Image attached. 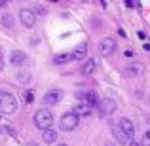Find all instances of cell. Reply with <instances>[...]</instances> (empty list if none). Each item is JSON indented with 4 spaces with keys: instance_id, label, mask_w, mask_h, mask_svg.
Instances as JSON below:
<instances>
[{
    "instance_id": "cb8c5ba5",
    "label": "cell",
    "mask_w": 150,
    "mask_h": 146,
    "mask_svg": "<svg viewBox=\"0 0 150 146\" xmlns=\"http://www.w3.org/2000/svg\"><path fill=\"white\" fill-rule=\"evenodd\" d=\"M143 48H144V51H150V42H146V44H144Z\"/></svg>"
},
{
    "instance_id": "e0dca14e",
    "label": "cell",
    "mask_w": 150,
    "mask_h": 146,
    "mask_svg": "<svg viewBox=\"0 0 150 146\" xmlns=\"http://www.w3.org/2000/svg\"><path fill=\"white\" fill-rule=\"evenodd\" d=\"M70 59H72V55L70 53H59V55H55V65H63V63H69Z\"/></svg>"
},
{
    "instance_id": "484cf974",
    "label": "cell",
    "mask_w": 150,
    "mask_h": 146,
    "mask_svg": "<svg viewBox=\"0 0 150 146\" xmlns=\"http://www.w3.org/2000/svg\"><path fill=\"white\" fill-rule=\"evenodd\" d=\"M105 146H116V144H112V142H106Z\"/></svg>"
},
{
    "instance_id": "2e32d148",
    "label": "cell",
    "mask_w": 150,
    "mask_h": 146,
    "mask_svg": "<svg viewBox=\"0 0 150 146\" xmlns=\"http://www.w3.org/2000/svg\"><path fill=\"white\" fill-rule=\"evenodd\" d=\"M42 139H44L46 144H53L55 140H57V131H53V129H46V131H42Z\"/></svg>"
},
{
    "instance_id": "d6986e66",
    "label": "cell",
    "mask_w": 150,
    "mask_h": 146,
    "mask_svg": "<svg viewBox=\"0 0 150 146\" xmlns=\"http://www.w3.org/2000/svg\"><path fill=\"white\" fill-rule=\"evenodd\" d=\"M17 82H21V84H29V82H30V76L27 72H19L17 74Z\"/></svg>"
},
{
    "instance_id": "ba28073f",
    "label": "cell",
    "mask_w": 150,
    "mask_h": 146,
    "mask_svg": "<svg viewBox=\"0 0 150 146\" xmlns=\"http://www.w3.org/2000/svg\"><path fill=\"white\" fill-rule=\"evenodd\" d=\"M63 99V91L61 89H50L48 93L44 95V104H57V102H61Z\"/></svg>"
},
{
    "instance_id": "83f0119b",
    "label": "cell",
    "mask_w": 150,
    "mask_h": 146,
    "mask_svg": "<svg viewBox=\"0 0 150 146\" xmlns=\"http://www.w3.org/2000/svg\"><path fill=\"white\" fill-rule=\"evenodd\" d=\"M29 146H38V144H34V142H30V144H29Z\"/></svg>"
},
{
    "instance_id": "6da1fadb",
    "label": "cell",
    "mask_w": 150,
    "mask_h": 146,
    "mask_svg": "<svg viewBox=\"0 0 150 146\" xmlns=\"http://www.w3.org/2000/svg\"><path fill=\"white\" fill-rule=\"evenodd\" d=\"M51 123H53V114H51L48 108H40L34 114V125H36L40 131L51 129Z\"/></svg>"
},
{
    "instance_id": "5bb4252c",
    "label": "cell",
    "mask_w": 150,
    "mask_h": 146,
    "mask_svg": "<svg viewBox=\"0 0 150 146\" xmlns=\"http://www.w3.org/2000/svg\"><path fill=\"white\" fill-rule=\"evenodd\" d=\"M72 59H86L88 57V44L86 42H82V44H78L76 48L72 49Z\"/></svg>"
},
{
    "instance_id": "7a4b0ae2",
    "label": "cell",
    "mask_w": 150,
    "mask_h": 146,
    "mask_svg": "<svg viewBox=\"0 0 150 146\" xmlns=\"http://www.w3.org/2000/svg\"><path fill=\"white\" fill-rule=\"evenodd\" d=\"M15 110H17V99L8 91H0V112L13 114Z\"/></svg>"
},
{
    "instance_id": "4fadbf2b",
    "label": "cell",
    "mask_w": 150,
    "mask_h": 146,
    "mask_svg": "<svg viewBox=\"0 0 150 146\" xmlns=\"http://www.w3.org/2000/svg\"><path fill=\"white\" fill-rule=\"evenodd\" d=\"M97 65H99V61H97V59H88V61L84 63V65H82V74H84V76H89V74H93L97 70Z\"/></svg>"
},
{
    "instance_id": "8992f818",
    "label": "cell",
    "mask_w": 150,
    "mask_h": 146,
    "mask_svg": "<svg viewBox=\"0 0 150 146\" xmlns=\"http://www.w3.org/2000/svg\"><path fill=\"white\" fill-rule=\"evenodd\" d=\"M116 108H118V104H116V101H114V99H103V101L99 102V112H101V116H110V114L116 112Z\"/></svg>"
},
{
    "instance_id": "9c48e42d",
    "label": "cell",
    "mask_w": 150,
    "mask_h": 146,
    "mask_svg": "<svg viewBox=\"0 0 150 146\" xmlns=\"http://www.w3.org/2000/svg\"><path fill=\"white\" fill-rule=\"evenodd\" d=\"M19 19H21V23L25 27H34V23H36V15H34L33 10H21L19 11Z\"/></svg>"
},
{
    "instance_id": "3957f363",
    "label": "cell",
    "mask_w": 150,
    "mask_h": 146,
    "mask_svg": "<svg viewBox=\"0 0 150 146\" xmlns=\"http://www.w3.org/2000/svg\"><path fill=\"white\" fill-rule=\"evenodd\" d=\"M78 121H80V118H78L76 114L65 112V114L61 116V120H59V127H61L63 131H72V129H76Z\"/></svg>"
},
{
    "instance_id": "44dd1931",
    "label": "cell",
    "mask_w": 150,
    "mask_h": 146,
    "mask_svg": "<svg viewBox=\"0 0 150 146\" xmlns=\"http://www.w3.org/2000/svg\"><path fill=\"white\" fill-rule=\"evenodd\" d=\"M25 99H27V102H33V93H25Z\"/></svg>"
},
{
    "instance_id": "5b68a950",
    "label": "cell",
    "mask_w": 150,
    "mask_h": 146,
    "mask_svg": "<svg viewBox=\"0 0 150 146\" xmlns=\"http://www.w3.org/2000/svg\"><path fill=\"white\" fill-rule=\"evenodd\" d=\"M114 51H116V42L112 38H103L99 42V53L103 57H110Z\"/></svg>"
},
{
    "instance_id": "603a6c76",
    "label": "cell",
    "mask_w": 150,
    "mask_h": 146,
    "mask_svg": "<svg viewBox=\"0 0 150 146\" xmlns=\"http://www.w3.org/2000/svg\"><path fill=\"white\" fill-rule=\"evenodd\" d=\"M125 57H133V51L131 49H125Z\"/></svg>"
},
{
    "instance_id": "30bf717a",
    "label": "cell",
    "mask_w": 150,
    "mask_h": 146,
    "mask_svg": "<svg viewBox=\"0 0 150 146\" xmlns=\"http://www.w3.org/2000/svg\"><path fill=\"white\" fill-rule=\"evenodd\" d=\"M91 106L89 104H86V102H78V104H74V108L70 110V112L72 114H76L78 118H86V116H89V114H91Z\"/></svg>"
},
{
    "instance_id": "9a60e30c",
    "label": "cell",
    "mask_w": 150,
    "mask_h": 146,
    "mask_svg": "<svg viewBox=\"0 0 150 146\" xmlns=\"http://www.w3.org/2000/svg\"><path fill=\"white\" fill-rule=\"evenodd\" d=\"M112 133H114V137L118 139V142H120V144H124V142H127V140H129L127 137H125V133L122 131V127H120L118 123H114V125H112Z\"/></svg>"
},
{
    "instance_id": "d4e9b609",
    "label": "cell",
    "mask_w": 150,
    "mask_h": 146,
    "mask_svg": "<svg viewBox=\"0 0 150 146\" xmlns=\"http://www.w3.org/2000/svg\"><path fill=\"white\" fill-rule=\"evenodd\" d=\"M2 68H4V59L0 57V70H2Z\"/></svg>"
},
{
    "instance_id": "4316f807",
    "label": "cell",
    "mask_w": 150,
    "mask_h": 146,
    "mask_svg": "<svg viewBox=\"0 0 150 146\" xmlns=\"http://www.w3.org/2000/svg\"><path fill=\"white\" fill-rule=\"evenodd\" d=\"M57 146H69V144H65V142H61V144H57Z\"/></svg>"
},
{
    "instance_id": "ac0fdd59",
    "label": "cell",
    "mask_w": 150,
    "mask_h": 146,
    "mask_svg": "<svg viewBox=\"0 0 150 146\" xmlns=\"http://www.w3.org/2000/svg\"><path fill=\"white\" fill-rule=\"evenodd\" d=\"M2 25L6 27V29H13V17H11L10 13H4L2 15Z\"/></svg>"
},
{
    "instance_id": "7c38bea8",
    "label": "cell",
    "mask_w": 150,
    "mask_h": 146,
    "mask_svg": "<svg viewBox=\"0 0 150 146\" xmlns=\"http://www.w3.org/2000/svg\"><path fill=\"white\" fill-rule=\"evenodd\" d=\"M125 74H127V76H141V74H144V66L137 61L129 63V65L125 66Z\"/></svg>"
},
{
    "instance_id": "ffe728a7",
    "label": "cell",
    "mask_w": 150,
    "mask_h": 146,
    "mask_svg": "<svg viewBox=\"0 0 150 146\" xmlns=\"http://www.w3.org/2000/svg\"><path fill=\"white\" fill-rule=\"evenodd\" d=\"M143 146H150V129L148 131H144V135H143V142H141Z\"/></svg>"
},
{
    "instance_id": "277c9868",
    "label": "cell",
    "mask_w": 150,
    "mask_h": 146,
    "mask_svg": "<svg viewBox=\"0 0 150 146\" xmlns=\"http://www.w3.org/2000/svg\"><path fill=\"white\" fill-rule=\"evenodd\" d=\"M76 99H80L82 102L89 104L91 108L99 106V102H101V99L97 97V93H93V91H76Z\"/></svg>"
},
{
    "instance_id": "7402d4cb",
    "label": "cell",
    "mask_w": 150,
    "mask_h": 146,
    "mask_svg": "<svg viewBox=\"0 0 150 146\" xmlns=\"http://www.w3.org/2000/svg\"><path fill=\"white\" fill-rule=\"evenodd\" d=\"M129 146H143V144L137 142V140H131V142H129Z\"/></svg>"
},
{
    "instance_id": "8fae6325",
    "label": "cell",
    "mask_w": 150,
    "mask_h": 146,
    "mask_svg": "<svg viewBox=\"0 0 150 146\" xmlns=\"http://www.w3.org/2000/svg\"><path fill=\"white\" fill-rule=\"evenodd\" d=\"M118 125L122 127V131L125 133V137H127V139H133V135H135V127H133V123L127 120V118H122V120L118 121Z\"/></svg>"
},
{
    "instance_id": "52a82bcc",
    "label": "cell",
    "mask_w": 150,
    "mask_h": 146,
    "mask_svg": "<svg viewBox=\"0 0 150 146\" xmlns=\"http://www.w3.org/2000/svg\"><path fill=\"white\" fill-rule=\"evenodd\" d=\"M27 61H29V57H27L25 51H21V49H13V51H11L10 63L13 66H23V65H27Z\"/></svg>"
}]
</instances>
